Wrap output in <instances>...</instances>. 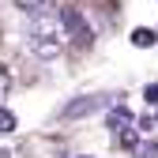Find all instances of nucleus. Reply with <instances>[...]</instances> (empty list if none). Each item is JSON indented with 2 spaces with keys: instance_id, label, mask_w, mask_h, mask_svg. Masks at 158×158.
Here are the masks:
<instances>
[{
  "instance_id": "f8f14e48",
  "label": "nucleus",
  "mask_w": 158,
  "mask_h": 158,
  "mask_svg": "<svg viewBox=\"0 0 158 158\" xmlns=\"http://www.w3.org/2000/svg\"><path fill=\"white\" fill-rule=\"evenodd\" d=\"M0 158H11V154H8V151H0Z\"/></svg>"
},
{
  "instance_id": "1a4fd4ad",
  "label": "nucleus",
  "mask_w": 158,
  "mask_h": 158,
  "mask_svg": "<svg viewBox=\"0 0 158 158\" xmlns=\"http://www.w3.org/2000/svg\"><path fill=\"white\" fill-rule=\"evenodd\" d=\"M8 90H11V75H8V68H4V64H0V98H4Z\"/></svg>"
},
{
  "instance_id": "9d476101",
  "label": "nucleus",
  "mask_w": 158,
  "mask_h": 158,
  "mask_svg": "<svg viewBox=\"0 0 158 158\" xmlns=\"http://www.w3.org/2000/svg\"><path fill=\"white\" fill-rule=\"evenodd\" d=\"M143 98H147V106H158V83H151V87L143 90Z\"/></svg>"
},
{
  "instance_id": "f03ea898",
  "label": "nucleus",
  "mask_w": 158,
  "mask_h": 158,
  "mask_svg": "<svg viewBox=\"0 0 158 158\" xmlns=\"http://www.w3.org/2000/svg\"><path fill=\"white\" fill-rule=\"evenodd\" d=\"M60 49H64V38L60 34H30V53L42 56V60L60 56Z\"/></svg>"
},
{
  "instance_id": "423d86ee",
  "label": "nucleus",
  "mask_w": 158,
  "mask_h": 158,
  "mask_svg": "<svg viewBox=\"0 0 158 158\" xmlns=\"http://www.w3.org/2000/svg\"><path fill=\"white\" fill-rule=\"evenodd\" d=\"M117 143H121V147H128V151H135V147H139V135H135V128L117 132Z\"/></svg>"
},
{
  "instance_id": "20e7f679",
  "label": "nucleus",
  "mask_w": 158,
  "mask_h": 158,
  "mask_svg": "<svg viewBox=\"0 0 158 158\" xmlns=\"http://www.w3.org/2000/svg\"><path fill=\"white\" fill-rule=\"evenodd\" d=\"M106 128L117 135V132H124V128H132V113L124 109V106H117V109H109V117H106Z\"/></svg>"
},
{
  "instance_id": "39448f33",
  "label": "nucleus",
  "mask_w": 158,
  "mask_h": 158,
  "mask_svg": "<svg viewBox=\"0 0 158 158\" xmlns=\"http://www.w3.org/2000/svg\"><path fill=\"white\" fill-rule=\"evenodd\" d=\"M154 42H158L154 30H147V27H135V30H132V45H135V49H151Z\"/></svg>"
},
{
  "instance_id": "7ed1b4c3",
  "label": "nucleus",
  "mask_w": 158,
  "mask_h": 158,
  "mask_svg": "<svg viewBox=\"0 0 158 158\" xmlns=\"http://www.w3.org/2000/svg\"><path fill=\"white\" fill-rule=\"evenodd\" d=\"M102 106H106L102 94H83V98H75V102H68L60 117H64V121H79V117H90L94 109H102Z\"/></svg>"
},
{
  "instance_id": "9b49d317",
  "label": "nucleus",
  "mask_w": 158,
  "mask_h": 158,
  "mask_svg": "<svg viewBox=\"0 0 158 158\" xmlns=\"http://www.w3.org/2000/svg\"><path fill=\"white\" fill-rule=\"evenodd\" d=\"M19 8H27V11H38V8H45V0H15Z\"/></svg>"
},
{
  "instance_id": "0eeeda50",
  "label": "nucleus",
  "mask_w": 158,
  "mask_h": 158,
  "mask_svg": "<svg viewBox=\"0 0 158 158\" xmlns=\"http://www.w3.org/2000/svg\"><path fill=\"white\" fill-rule=\"evenodd\" d=\"M15 128H19V121H15V113H11V109H4V106H0V132H4V135H8V132H15Z\"/></svg>"
},
{
  "instance_id": "f257e3e1",
  "label": "nucleus",
  "mask_w": 158,
  "mask_h": 158,
  "mask_svg": "<svg viewBox=\"0 0 158 158\" xmlns=\"http://www.w3.org/2000/svg\"><path fill=\"white\" fill-rule=\"evenodd\" d=\"M60 30L72 45H90L94 42V30L87 27V19L79 8H60Z\"/></svg>"
},
{
  "instance_id": "6e6552de",
  "label": "nucleus",
  "mask_w": 158,
  "mask_h": 158,
  "mask_svg": "<svg viewBox=\"0 0 158 158\" xmlns=\"http://www.w3.org/2000/svg\"><path fill=\"white\" fill-rule=\"evenodd\" d=\"M139 151V158H158V143L151 139V143H143V147H135Z\"/></svg>"
}]
</instances>
